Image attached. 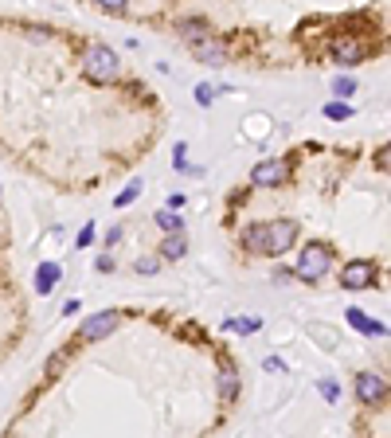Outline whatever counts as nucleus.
<instances>
[{
	"mask_svg": "<svg viewBox=\"0 0 391 438\" xmlns=\"http://www.w3.org/2000/svg\"><path fill=\"white\" fill-rule=\"evenodd\" d=\"M117 239H121V227H110V231H106V243H110V247H114Z\"/></svg>",
	"mask_w": 391,
	"mask_h": 438,
	"instance_id": "31",
	"label": "nucleus"
},
{
	"mask_svg": "<svg viewBox=\"0 0 391 438\" xmlns=\"http://www.w3.org/2000/svg\"><path fill=\"white\" fill-rule=\"evenodd\" d=\"M137 196H141V180H129L126 192H117V196H114V208H129Z\"/></svg>",
	"mask_w": 391,
	"mask_h": 438,
	"instance_id": "17",
	"label": "nucleus"
},
{
	"mask_svg": "<svg viewBox=\"0 0 391 438\" xmlns=\"http://www.w3.org/2000/svg\"><path fill=\"white\" fill-rule=\"evenodd\" d=\"M176 31H180V40H184L188 47H196V43H204L215 36V28L204 16H180V20H176Z\"/></svg>",
	"mask_w": 391,
	"mask_h": 438,
	"instance_id": "9",
	"label": "nucleus"
},
{
	"mask_svg": "<svg viewBox=\"0 0 391 438\" xmlns=\"http://www.w3.org/2000/svg\"><path fill=\"white\" fill-rule=\"evenodd\" d=\"M133 270H137V274H156V270H161V259L145 255V259H137V262H133Z\"/></svg>",
	"mask_w": 391,
	"mask_h": 438,
	"instance_id": "23",
	"label": "nucleus"
},
{
	"mask_svg": "<svg viewBox=\"0 0 391 438\" xmlns=\"http://www.w3.org/2000/svg\"><path fill=\"white\" fill-rule=\"evenodd\" d=\"M263 368H266V372H282L286 364H282V360H278V356H266V364H263Z\"/></svg>",
	"mask_w": 391,
	"mask_h": 438,
	"instance_id": "28",
	"label": "nucleus"
},
{
	"mask_svg": "<svg viewBox=\"0 0 391 438\" xmlns=\"http://www.w3.org/2000/svg\"><path fill=\"white\" fill-rule=\"evenodd\" d=\"M192 55L200 63H212V67H223V63H227V51H223V43H219V36H212V40H204V43H196Z\"/></svg>",
	"mask_w": 391,
	"mask_h": 438,
	"instance_id": "13",
	"label": "nucleus"
},
{
	"mask_svg": "<svg viewBox=\"0 0 391 438\" xmlns=\"http://www.w3.org/2000/svg\"><path fill=\"white\" fill-rule=\"evenodd\" d=\"M98 4H102V12H110V16H121V12H126L121 0H98Z\"/></svg>",
	"mask_w": 391,
	"mask_h": 438,
	"instance_id": "26",
	"label": "nucleus"
},
{
	"mask_svg": "<svg viewBox=\"0 0 391 438\" xmlns=\"http://www.w3.org/2000/svg\"><path fill=\"white\" fill-rule=\"evenodd\" d=\"M184 208V196H180V192H176V196H168V211H180Z\"/></svg>",
	"mask_w": 391,
	"mask_h": 438,
	"instance_id": "30",
	"label": "nucleus"
},
{
	"mask_svg": "<svg viewBox=\"0 0 391 438\" xmlns=\"http://www.w3.org/2000/svg\"><path fill=\"white\" fill-rule=\"evenodd\" d=\"M188 145H184V141H176V145H172V169L176 172H188Z\"/></svg>",
	"mask_w": 391,
	"mask_h": 438,
	"instance_id": "21",
	"label": "nucleus"
},
{
	"mask_svg": "<svg viewBox=\"0 0 391 438\" xmlns=\"http://www.w3.org/2000/svg\"><path fill=\"white\" fill-rule=\"evenodd\" d=\"M317 388H321V395L329 399V403H337V399H341V388H337V384H332V379H321V384H317Z\"/></svg>",
	"mask_w": 391,
	"mask_h": 438,
	"instance_id": "25",
	"label": "nucleus"
},
{
	"mask_svg": "<svg viewBox=\"0 0 391 438\" xmlns=\"http://www.w3.org/2000/svg\"><path fill=\"white\" fill-rule=\"evenodd\" d=\"M63 368H67V352L59 349L55 356L47 360V372H43V376H47V379H55V376H59V372H63Z\"/></svg>",
	"mask_w": 391,
	"mask_h": 438,
	"instance_id": "22",
	"label": "nucleus"
},
{
	"mask_svg": "<svg viewBox=\"0 0 391 438\" xmlns=\"http://www.w3.org/2000/svg\"><path fill=\"white\" fill-rule=\"evenodd\" d=\"M344 321H348L356 333H364V337H388V325H383V321H371L364 309H348V313H344Z\"/></svg>",
	"mask_w": 391,
	"mask_h": 438,
	"instance_id": "12",
	"label": "nucleus"
},
{
	"mask_svg": "<svg viewBox=\"0 0 391 438\" xmlns=\"http://www.w3.org/2000/svg\"><path fill=\"white\" fill-rule=\"evenodd\" d=\"M94 266H98V270H102V274H110V270H114V259H110V255H102V259H98V262H94Z\"/></svg>",
	"mask_w": 391,
	"mask_h": 438,
	"instance_id": "29",
	"label": "nucleus"
},
{
	"mask_svg": "<svg viewBox=\"0 0 391 438\" xmlns=\"http://www.w3.org/2000/svg\"><path fill=\"white\" fill-rule=\"evenodd\" d=\"M82 70L94 82H114L117 70H121V59H117V51L106 47V43H87L82 47Z\"/></svg>",
	"mask_w": 391,
	"mask_h": 438,
	"instance_id": "2",
	"label": "nucleus"
},
{
	"mask_svg": "<svg viewBox=\"0 0 391 438\" xmlns=\"http://www.w3.org/2000/svg\"><path fill=\"white\" fill-rule=\"evenodd\" d=\"M297 243V223L293 219H270L266 223V255H286Z\"/></svg>",
	"mask_w": 391,
	"mask_h": 438,
	"instance_id": "6",
	"label": "nucleus"
},
{
	"mask_svg": "<svg viewBox=\"0 0 391 438\" xmlns=\"http://www.w3.org/2000/svg\"><path fill=\"white\" fill-rule=\"evenodd\" d=\"M78 247H90V243H94V223H87V227H82V231H78Z\"/></svg>",
	"mask_w": 391,
	"mask_h": 438,
	"instance_id": "27",
	"label": "nucleus"
},
{
	"mask_svg": "<svg viewBox=\"0 0 391 438\" xmlns=\"http://www.w3.org/2000/svg\"><path fill=\"white\" fill-rule=\"evenodd\" d=\"M117 325H121V309H102V313H94V317H87L78 325V340H102Z\"/></svg>",
	"mask_w": 391,
	"mask_h": 438,
	"instance_id": "7",
	"label": "nucleus"
},
{
	"mask_svg": "<svg viewBox=\"0 0 391 438\" xmlns=\"http://www.w3.org/2000/svg\"><path fill=\"white\" fill-rule=\"evenodd\" d=\"M380 282V262L376 259H352L341 266V286L344 289H371Z\"/></svg>",
	"mask_w": 391,
	"mask_h": 438,
	"instance_id": "3",
	"label": "nucleus"
},
{
	"mask_svg": "<svg viewBox=\"0 0 391 438\" xmlns=\"http://www.w3.org/2000/svg\"><path fill=\"white\" fill-rule=\"evenodd\" d=\"M286 180H290V157L258 160L251 169V188H282Z\"/></svg>",
	"mask_w": 391,
	"mask_h": 438,
	"instance_id": "4",
	"label": "nucleus"
},
{
	"mask_svg": "<svg viewBox=\"0 0 391 438\" xmlns=\"http://www.w3.org/2000/svg\"><path fill=\"white\" fill-rule=\"evenodd\" d=\"M196 102H200V106H212V102H215V86H212V82H200V86H196Z\"/></svg>",
	"mask_w": 391,
	"mask_h": 438,
	"instance_id": "24",
	"label": "nucleus"
},
{
	"mask_svg": "<svg viewBox=\"0 0 391 438\" xmlns=\"http://www.w3.org/2000/svg\"><path fill=\"white\" fill-rule=\"evenodd\" d=\"M356 399L364 407H383L388 403V376L383 372H360L356 376Z\"/></svg>",
	"mask_w": 391,
	"mask_h": 438,
	"instance_id": "5",
	"label": "nucleus"
},
{
	"mask_svg": "<svg viewBox=\"0 0 391 438\" xmlns=\"http://www.w3.org/2000/svg\"><path fill=\"white\" fill-rule=\"evenodd\" d=\"M332 94H337V98H352V94H356V79H352V75H337V79H332Z\"/></svg>",
	"mask_w": 391,
	"mask_h": 438,
	"instance_id": "18",
	"label": "nucleus"
},
{
	"mask_svg": "<svg viewBox=\"0 0 391 438\" xmlns=\"http://www.w3.org/2000/svg\"><path fill=\"white\" fill-rule=\"evenodd\" d=\"M156 255H161V259H168V262L184 259V255H188V235H165V239H161V247H156Z\"/></svg>",
	"mask_w": 391,
	"mask_h": 438,
	"instance_id": "15",
	"label": "nucleus"
},
{
	"mask_svg": "<svg viewBox=\"0 0 391 438\" xmlns=\"http://www.w3.org/2000/svg\"><path fill=\"white\" fill-rule=\"evenodd\" d=\"M258 328H263V317H231V333H246L251 337Z\"/></svg>",
	"mask_w": 391,
	"mask_h": 438,
	"instance_id": "19",
	"label": "nucleus"
},
{
	"mask_svg": "<svg viewBox=\"0 0 391 438\" xmlns=\"http://www.w3.org/2000/svg\"><path fill=\"white\" fill-rule=\"evenodd\" d=\"M325 118H329V121H348L352 106H348V102H329V106H325Z\"/></svg>",
	"mask_w": 391,
	"mask_h": 438,
	"instance_id": "20",
	"label": "nucleus"
},
{
	"mask_svg": "<svg viewBox=\"0 0 391 438\" xmlns=\"http://www.w3.org/2000/svg\"><path fill=\"white\" fill-rule=\"evenodd\" d=\"M239 247L246 255H266V223H246L239 231Z\"/></svg>",
	"mask_w": 391,
	"mask_h": 438,
	"instance_id": "11",
	"label": "nucleus"
},
{
	"mask_svg": "<svg viewBox=\"0 0 391 438\" xmlns=\"http://www.w3.org/2000/svg\"><path fill=\"white\" fill-rule=\"evenodd\" d=\"M368 55H371V47L360 43L356 36H337V40H332V63H337V67H356V63L368 59Z\"/></svg>",
	"mask_w": 391,
	"mask_h": 438,
	"instance_id": "8",
	"label": "nucleus"
},
{
	"mask_svg": "<svg viewBox=\"0 0 391 438\" xmlns=\"http://www.w3.org/2000/svg\"><path fill=\"white\" fill-rule=\"evenodd\" d=\"M332 259H337V250H332V243L325 239H313L302 247V255H297V266H293V278L305 282V286H313V282H321L325 274L332 270Z\"/></svg>",
	"mask_w": 391,
	"mask_h": 438,
	"instance_id": "1",
	"label": "nucleus"
},
{
	"mask_svg": "<svg viewBox=\"0 0 391 438\" xmlns=\"http://www.w3.org/2000/svg\"><path fill=\"white\" fill-rule=\"evenodd\" d=\"M239 399V372L231 360H219V403H235Z\"/></svg>",
	"mask_w": 391,
	"mask_h": 438,
	"instance_id": "10",
	"label": "nucleus"
},
{
	"mask_svg": "<svg viewBox=\"0 0 391 438\" xmlns=\"http://www.w3.org/2000/svg\"><path fill=\"white\" fill-rule=\"evenodd\" d=\"M184 216H176V211H156V227L165 231V235H184Z\"/></svg>",
	"mask_w": 391,
	"mask_h": 438,
	"instance_id": "16",
	"label": "nucleus"
},
{
	"mask_svg": "<svg viewBox=\"0 0 391 438\" xmlns=\"http://www.w3.org/2000/svg\"><path fill=\"white\" fill-rule=\"evenodd\" d=\"M59 278H63V266H59V262H39V270H36V294H39V298H47Z\"/></svg>",
	"mask_w": 391,
	"mask_h": 438,
	"instance_id": "14",
	"label": "nucleus"
}]
</instances>
